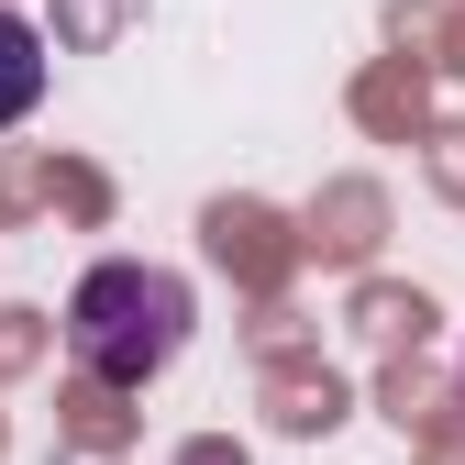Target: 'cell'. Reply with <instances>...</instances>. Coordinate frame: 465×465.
<instances>
[{
	"label": "cell",
	"instance_id": "obj_2",
	"mask_svg": "<svg viewBox=\"0 0 465 465\" xmlns=\"http://www.w3.org/2000/svg\"><path fill=\"white\" fill-rule=\"evenodd\" d=\"M34 100H45V34L23 12H0V134H12Z\"/></svg>",
	"mask_w": 465,
	"mask_h": 465
},
{
	"label": "cell",
	"instance_id": "obj_1",
	"mask_svg": "<svg viewBox=\"0 0 465 465\" xmlns=\"http://www.w3.org/2000/svg\"><path fill=\"white\" fill-rule=\"evenodd\" d=\"M200 300L178 266H144V255H111L67 288V366L100 377V388H155L166 366H178Z\"/></svg>",
	"mask_w": 465,
	"mask_h": 465
}]
</instances>
